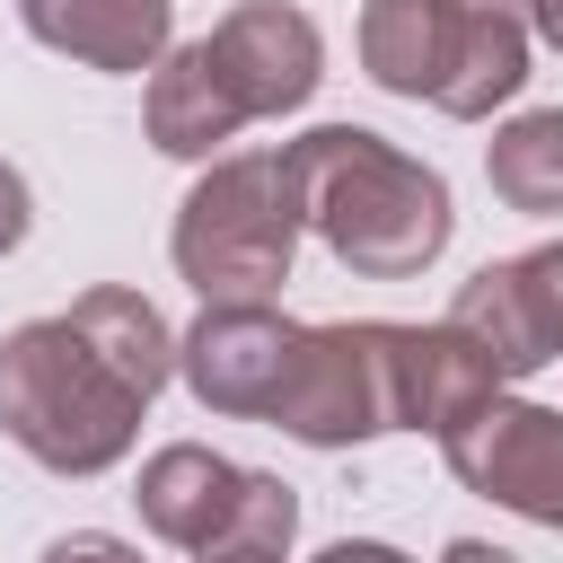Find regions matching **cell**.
Instances as JSON below:
<instances>
[{
    "mask_svg": "<svg viewBox=\"0 0 563 563\" xmlns=\"http://www.w3.org/2000/svg\"><path fill=\"white\" fill-rule=\"evenodd\" d=\"M290 176H299V211L308 229L325 238V255L361 282H405L422 273L457 211H449V185L440 167L405 158L396 141H378L369 123H317L290 141Z\"/></svg>",
    "mask_w": 563,
    "mask_h": 563,
    "instance_id": "6da1fadb",
    "label": "cell"
},
{
    "mask_svg": "<svg viewBox=\"0 0 563 563\" xmlns=\"http://www.w3.org/2000/svg\"><path fill=\"white\" fill-rule=\"evenodd\" d=\"M150 387L62 308L0 334V440L53 475H106L141 440Z\"/></svg>",
    "mask_w": 563,
    "mask_h": 563,
    "instance_id": "7a4b0ae2",
    "label": "cell"
},
{
    "mask_svg": "<svg viewBox=\"0 0 563 563\" xmlns=\"http://www.w3.org/2000/svg\"><path fill=\"white\" fill-rule=\"evenodd\" d=\"M299 176L290 150H220L176 202V273L202 299H273L299 255Z\"/></svg>",
    "mask_w": 563,
    "mask_h": 563,
    "instance_id": "3957f363",
    "label": "cell"
},
{
    "mask_svg": "<svg viewBox=\"0 0 563 563\" xmlns=\"http://www.w3.org/2000/svg\"><path fill=\"white\" fill-rule=\"evenodd\" d=\"M264 422H282L308 449H352V440L405 431V405H396V325L387 317L308 325L299 361H290V378H282V396H273Z\"/></svg>",
    "mask_w": 563,
    "mask_h": 563,
    "instance_id": "277c9868",
    "label": "cell"
},
{
    "mask_svg": "<svg viewBox=\"0 0 563 563\" xmlns=\"http://www.w3.org/2000/svg\"><path fill=\"white\" fill-rule=\"evenodd\" d=\"M299 334L308 325H290L273 299H202V317L176 334V369H185L202 413L264 422L282 378H290V361H299Z\"/></svg>",
    "mask_w": 563,
    "mask_h": 563,
    "instance_id": "5b68a950",
    "label": "cell"
},
{
    "mask_svg": "<svg viewBox=\"0 0 563 563\" xmlns=\"http://www.w3.org/2000/svg\"><path fill=\"white\" fill-rule=\"evenodd\" d=\"M449 475L537 528H563V413L528 405V396H493L475 422H457L440 440Z\"/></svg>",
    "mask_w": 563,
    "mask_h": 563,
    "instance_id": "8992f818",
    "label": "cell"
},
{
    "mask_svg": "<svg viewBox=\"0 0 563 563\" xmlns=\"http://www.w3.org/2000/svg\"><path fill=\"white\" fill-rule=\"evenodd\" d=\"M211 53L229 70V88L246 97V114H290L317 97L325 79V35L308 9L290 0H238L220 26H211Z\"/></svg>",
    "mask_w": 563,
    "mask_h": 563,
    "instance_id": "52a82bcc",
    "label": "cell"
},
{
    "mask_svg": "<svg viewBox=\"0 0 563 563\" xmlns=\"http://www.w3.org/2000/svg\"><path fill=\"white\" fill-rule=\"evenodd\" d=\"M449 325H457L501 378H537L545 361H563V308H554L537 255H501V264H484L475 282H457Z\"/></svg>",
    "mask_w": 563,
    "mask_h": 563,
    "instance_id": "ba28073f",
    "label": "cell"
},
{
    "mask_svg": "<svg viewBox=\"0 0 563 563\" xmlns=\"http://www.w3.org/2000/svg\"><path fill=\"white\" fill-rule=\"evenodd\" d=\"M528 0H449V70H440V114L484 123L493 106L519 97L528 79Z\"/></svg>",
    "mask_w": 563,
    "mask_h": 563,
    "instance_id": "9c48e42d",
    "label": "cell"
},
{
    "mask_svg": "<svg viewBox=\"0 0 563 563\" xmlns=\"http://www.w3.org/2000/svg\"><path fill=\"white\" fill-rule=\"evenodd\" d=\"M493 396H501V369H493L449 317H440V325H396V405H405V431L449 440V431L475 422Z\"/></svg>",
    "mask_w": 563,
    "mask_h": 563,
    "instance_id": "30bf717a",
    "label": "cell"
},
{
    "mask_svg": "<svg viewBox=\"0 0 563 563\" xmlns=\"http://www.w3.org/2000/svg\"><path fill=\"white\" fill-rule=\"evenodd\" d=\"M246 123H255V114H246V97L229 88L211 35L176 44V53L150 70V141H158L167 158H220V141H238Z\"/></svg>",
    "mask_w": 563,
    "mask_h": 563,
    "instance_id": "8fae6325",
    "label": "cell"
},
{
    "mask_svg": "<svg viewBox=\"0 0 563 563\" xmlns=\"http://www.w3.org/2000/svg\"><path fill=\"white\" fill-rule=\"evenodd\" d=\"M26 35L88 62V70H158L167 62V0H18Z\"/></svg>",
    "mask_w": 563,
    "mask_h": 563,
    "instance_id": "7c38bea8",
    "label": "cell"
},
{
    "mask_svg": "<svg viewBox=\"0 0 563 563\" xmlns=\"http://www.w3.org/2000/svg\"><path fill=\"white\" fill-rule=\"evenodd\" d=\"M238 493H246V466H229V457H220V449H202V440L158 449V457L141 466V484H132L141 528H150V537H167V545H194V554L229 528Z\"/></svg>",
    "mask_w": 563,
    "mask_h": 563,
    "instance_id": "4fadbf2b",
    "label": "cell"
},
{
    "mask_svg": "<svg viewBox=\"0 0 563 563\" xmlns=\"http://www.w3.org/2000/svg\"><path fill=\"white\" fill-rule=\"evenodd\" d=\"M361 70L387 97H440V70H449V0H369L361 9Z\"/></svg>",
    "mask_w": 563,
    "mask_h": 563,
    "instance_id": "5bb4252c",
    "label": "cell"
},
{
    "mask_svg": "<svg viewBox=\"0 0 563 563\" xmlns=\"http://www.w3.org/2000/svg\"><path fill=\"white\" fill-rule=\"evenodd\" d=\"M484 185L510 211H563V106H537V114L501 123L493 150H484Z\"/></svg>",
    "mask_w": 563,
    "mask_h": 563,
    "instance_id": "9a60e30c",
    "label": "cell"
},
{
    "mask_svg": "<svg viewBox=\"0 0 563 563\" xmlns=\"http://www.w3.org/2000/svg\"><path fill=\"white\" fill-rule=\"evenodd\" d=\"M290 537H299V493L282 475H246L229 528L202 545V563H290Z\"/></svg>",
    "mask_w": 563,
    "mask_h": 563,
    "instance_id": "2e32d148",
    "label": "cell"
},
{
    "mask_svg": "<svg viewBox=\"0 0 563 563\" xmlns=\"http://www.w3.org/2000/svg\"><path fill=\"white\" fill-rule=\"evenodd\" d=\"M44 563H141V554L123 537H106V528H70V537L44 545Z\"/></svg>",
    "mask_w": 563,
    "mask_h": 563,
    "instance_id": "e0dca14e",
    "label": "cell"
},
{
    "mask_svg": "<svg viewBox=\"0 0 563 563\" xmlns=\"http://www.w3.org/2000/svg\"><path fill=\"white\" fill-rule=\"evenodd\" d=\"M26 220H35V202H26V176H18L9 158H0V255H9L18 238H26Z\"/></svg>",
    "mask_w": 563,
    "mask_h": 563,
    "instance_id": "ac0fdd59",
    "label": "cell"
},
{
    "mask_svg": "<svg viewBox=\"0 0 563 563\" xmlns=\"http://www.w3.org/2000/svg\"><path fill=\"white\" fill-rule=\"evenodd\" d=\"M317 563H413V554H396V545H378V537H343V545H325Z\"/></svg>",
    "mask_w": 563,
    "mask_h": 563,
    "instance_id": "d6986e66",
    "label": "cell"
},
{
    "mask_svg": "<svg viewBox=\"0 0 563 563\" xmlns=\"http://www.w3.org/2000/svg\"><path fill=\"white\" fill-rule=\"evenodd\" d=\"M440 563H519V554H510V545H484V537H457Z\"/></svg>",
    "mask_w": 563,
    "mask_h": 563,
    "instance_id": "ffe728a7",
    "label": "cell"
},
{
    "mask_svg": "<svg viewBox=\"0 0 563 563\" xmlns=\"http://www.w3.org/2000/svg\"><path fill=\"white\" fill-rule=\"evenodd\" d=\"M528 18H537V35L563 53V0H528Z\"/></svg>",
    "mask_w": 563,
    "mask_h": 563,
    "instance_id": "44dd1931",
    "label": "cell"
},
{
    "mask_svg": "<svg viewBox=\"0 0 563 563\" xmlns=\"http://www.w3.org/2000/svg\"><path fill=\"white\" fill-rule=\"evenodd\" d=\"M537 273H545V290H554V308H563V238H554V246H537Z\"/></svg>",
    "mask_w": 563,
    "mask_h": 563,
    "instance_id": "7402d4cb",
    "label": "cell"
}]
</instances>
